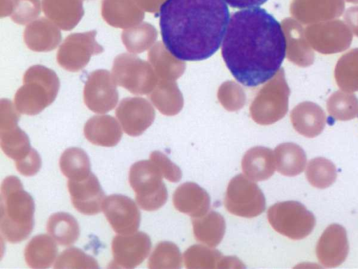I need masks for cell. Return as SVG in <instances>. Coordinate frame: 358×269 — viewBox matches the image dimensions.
<instances>
[{"mask_svg":"<svg viewBox=\"0 0 358 269\" xmlns=\"http://www.w3.org/2000/svg\"><path fill=\"white\" fill-rule=\"evenodd\" d=\"M277 170L283 174H292L295 171L296 153L287 144L280 145L275 149Z\"/></svg>","mask_w":358,"mask_h":269,"instance_id":"4dcf8cb0","label":"cell"},{"mask_svg":"<svg viewBox=\"0 0 358 269\" xmlns=\"http://www.w3.org/2000/svg\"><path fill=\"white\" fill-rule=\"evenodd\" d=\"M112 77L117 85L133 94L143 93L148 85V72L145 62L130 53H121L115 57Z\"/></svg>","mask_w":358,"mask_h":269,"instance_id":"7c38bea8","label":"cell"},{"mask_svg":"<svg viewBox=\"0 0 358 269\" xmlns=\"http://www.w3.org/2000/svg\"><path fill=\"white\" fill-rule=\"evenodd\" d=\"M115 116L124 132L129 136L136 137L151 125L155 113L144 99L129 97L120 101Z\"/></svg>","mask_w":358,"mask_h":269,"instance_id":"4fadbf2b","label":"cell"},{"mask_svg":"<svg viewBox=\"0 0 358 269\" xmlns=\"http://www.w3.org/2000/svg\"><path fill=\"white\" fill-rule=\"evenodd\" d=\"M175 208L192 218L199 217L206 214L210 206L209 194L194 182L180 184L173 194Z\"/></svg>","mask_w":358,"mask_h":269,"instance_id":"2e32d148","label":"cell"},{"mask_svg":"<svg viewBox=\"0 0 358 269\" xmlns=\"http://www.w3.org/2000/svg\"><path fill=\"white\" fill-rule=\"evenodd\" d=\"M15 163L16 170L21 174L26 177L36 174L41 169L42 165L40 155L34 149H33L27 157Z\"/></svg>","mask_w":358,"mask_h":269,"instance_id":"1f68e13d","label":"cell"},{"mask_svg":"<svg viewBox=\"0 0 358 269\" xmlns=\"http://www.w3.org/2000/svg\"><path fill=\"white\" fill-rule=\"evenodd\" d=\"M163 177L157 165L150 159L136 162L131 166L129 181L142 209L155 211L166 203L168 192Z\"/></svg>","mask_w":358,"mask_h":269,"instance_id":"5b68a950","label":"cell"},{"mask_svg":"<svg viewBox=\"0 0 358 269\" xmlns=\"http://www.w3.org/2000/svg\"><path fill=\"white\" fill-rule=\"evenodd\" d=\"M102 210L113 230L120 235L136 233L141 223V212L136 202L121 194L105 198Z\"/></svg>","mask_w":358,"mask_h":269,"instance_id":"8fae6325","label":"cell"},{"mask_svg":"<svg viewBox=\"0 0 358 269\" xmlns=\"http://www.w3.org/2000/svg\"><path fill=\"white\" fill-rule=\"evenodd\" d=\"M55 241L52 237L46 234H40L32 237L26 245L24 251V259L28 266L36 269L50 268L58 251Z\"/></svg>","mask_w":358,"mask_h":269,"instance_id":"603a6c76","label":"cell"},{"mask_svg":"<svg viewBox=\"0 0 358 269\" xmlns=\"http://www.w3.org/2000/svg\"><path fill=\"white\" fill-rule=\"evenodd\" d=\"M226 4L235 8H250L258 7L268 0H223Z\"/></svg>","mask_w":358,"mask_h":269,"instance_id":"d6a6232c","label":"cell"},{"mask_svg":"<svg viewBox=\"0 0 358 269\" xmlns=\"http://www.w3.org/2000/svg\"><path fill=\"white\" fill-rule=\"evenodd\" d=\"M180 251L171 242L164 241L158 243L151 254L148 266L151 269L180 268L182 265Z\"/></svg>","mask_w":358,"mask_h":269,"instance_id":"484cf974","label":"cell"},{"mask_svg":"<svg viewBox=\"0 0 358 269\" xmlns=\"http://www.w3.org/2000/svg\"><path fill=\"white\" fill-rule=\"evenodd\" d=\"M195 239L210 247H217L222 240L226 230L224 217L215 211L199 217L192 218Z\"/></svg>","mask_w":358,"mask_h":269,"instance_id":"7402d4cb","label":"cell"},{"mask_svg":"<svg viewBox=\"0 0 358 269\" xmlns=\"http://www.w3.org/2000/svg\"><path fill=\"white\" fill-rule=\"evenodd\" d=\"M59 86V79L52 69L40 64L31 66L15 95V106L22 114L36 115L55 101Z\"/></svg>","mask_w":358,"mask_h":269,"instance_id":"277c9868","label":"cell"},{"mask_svg":"<svg viewBox=\"0 0 358 269\" xmlns=\"http://www.w3.org/2000/svg\"><path fill=\"white\" fill-rule=\"evenodd\" d=\"M48 234L60 245L71 246L80 235V226L77 220L69 213L57 212L47 221Z\"/></svg>","mask_w":358,"mask_h":269,"instance_id":"cb8c5ba5","label":"cell"},{"mask_svg":"<svg viewBox=\"0 0 358 269\" xmlns=\"http://www.w3.org/2000/svg\"><path fill=\"white\" fill-rule=\"evenodd\" d=\"M54 268H99L97 261L77 247L64 250L55 262Z\"/></svg>","mask_w":358,"mask_h":269,"instance_id":"4316f807","label":"cell"},{"mask_svg":"<svg viewBox=\"0 0 358 269\" xmlns=\"http://www.w3.org/2000/svg\"><path fill=\"white\" fill-rule=\"evenodd\" d=\"M122 41L129 53L143 52L150 43V30L145 24L137 27L124 29L122 31Z\"/></svg>","mask_w":358,"mask_h":269,"instance_id":"83f0119b","label":"cell"},{"mask_svg":"<svg viewBox=\"0 0 358 269\" xmlns=\"http://www.w3.org/2000/svg\"><path fill=\"white\" fill-rule=\"evenodd\" d=\"M96 30L73 33L66 37L60 45L57 60L65 70L76 72L83 69L92 55L103 52L102 46L96 41Z\"/></svg>","mask_w":358,"mask_h":269,"instance_id":"ba28073f","label":"cell"},{"mask_svg":"<svg viewBox=\"0 0 358 269\" xmlns=\"http://www.w3.org/2000/svg\"><path fill=\"white\" fill-rule=\"evenodd\" d=\"M348 1H351V2H354V3H357L358 2V0H348Z\"/></svg>","mask_w":358,"mask_h":269,"instance_id":"e575fe53","label":"cell"},{"mask_svg":"<svg viewBox=\"0 0 358 269\" xmlns=\"http://www.w3.org/2000/svg\"><path fill=\"white\" fill-rule=\"evenodd\" d=\"M67 186L71 202L79 212L94 215L101 211L105 193L98 178L92 172L83 179H69Z\"/></svg>","mask_w":358,"mask_h":269,"instance_id":"5bb4252c","label":"cell"},{"mask_svg":"<svg viewBox=\"0 0 358 269\" xmlns=\"http://www.w3.org/2000/svg\"><path fill=\"white\" fill-rule=\"evenodd\" d=\"M59 163L63 174L71 180L83 179L91 173L90 158L86 152L78 147L66 149Z\"/></svg>","mask_w":358,"mask_h":269,"instance_id":"d4e9b609","label":"cell"},{"mask_svg":"<svg viewBox=\"0 0 358 269\" xmlns=\"http://www.w3.org/2000/svg\"><path fill=\"white\" fill-rule=\"evenodd\" d=\"M223 0H166L159 9L164 46L182 61H201L220 48L229 20Z\"/></svg>","mask_w":358,"mask_h":269,"instance_id":"7a4b0ae2","label":"cell"},{"mask_svg":"<svg viewBox=\"0 0 358 269\" xmlns=\"http://www.w3.org/2000/svg\"><path fill=\"white\" fill-rule=\"evenodd\" d=\"M186 268H241L243 263L236 256H224L216 249L194 244L183 254Z\"/></svg>","mask_w":358,"mask_h":269,"instance_id":"9a60e30c","label":"cell"},{"mask_svg":"<svg viewBox=\"0 0 358 269\" xmlns=\"http://www.w3.org/2000/svg\"><path fill=\"white\" fill-rule=\"evenodd\" d=\"M20 115L8 99L0 102V140L3 153L15 163L27 157L31 148L27 134L17 125Z\"/></svg>","mask_w":358,"mask_h":269,"instance_id":"52a82bcc","label":"cell"},{"mask_svg":"<svg viewBox=\"0 0 358 269\" xmlns=\"http://www.w3.org/2000/svg\"><path fill=\"white\" fill-rule=\"evenodd\" d=\"M11 20L19 25L34 21L41 13L40 0H11Z\"/></svg>","mask_w":358,"mask_h":269,"instance_id":"f1b7e54d","label":"cell"},{"mask_svg":"<svg viewBox=\"0 0 358 269\" xmlns=\"http://www.w3.org/2000/svg\"><path fill=\"white\" fill-rule=\"evenodd\" d=\"M150 159L159 167L163 177L171 182H178L182 178V171L165 154L155 151L150 154Z\"/></svg>","mask_w":358,"mask_h":269,"instance_id":"f546056e","label":"cell"},{"mask_svg":"<svg viewBox=\"0 0 358 269\" xmlns=\"http://www.w3.org/2000/svg\"><path fill=\"white\" fill-rule=\"evenodd\" d=\"M109 71L96 69L89 74L83 90L87 107L96 113L113 109L118 102V92Z\"/></svg>","mask_w":358,"mask_h":269,"instance_id":"9c48e42d","label":"cell"},{"mask_svg":"<svg viewBox=\"0 0 358 269\" xmlns=\"http://www.w3.org/2000/svg\"><path fill=\"white\" fill-rule=\"evenodd\" d=\"M12 11L11 0H1V16H6L10 15Z\"/></svg>","mask_w":358,"mask_h":269,"instance_id":"836d02e7","label":"cell"},{"mask_svg":"<svg viewBox=\"0 0 358 269\" xmlns=\"http://www.w3.org/2000/svg\"><path fill=\"white\" fill-rule=\"evenodd\" d=\"M241 167L244 174L255 181L268 179L275 171L273 151L262 146L251 148L244 154Z\"/></svg>","mask_w":358,"mask_h":269,"instance_id":"44dd1931","label":"cell"},{"mask_svg":"<svg viewBox=\"0 0 358 269\" xmlns=\"http://www.w3.org/2000/svg\"><path fill=\"white\" fill-rule=\"evenodd\" d=\"M151 247L149 235L143 232L116 235L111 244L113 260L110 267L134 268L148 257Z\"/></svg>","mask_w":358,"mask_h":269,"instance_id":"30bf717a","label":"cell"},{"mask_svg":"<svg viewBox=\"0 0 358 269\" xmlns=\"http://www.w3.org/2000/svg\"><path fill=\"white\" fill-rule=\"evenodd\" d=\"M24 41L35 52H49L55 49L62 40L58 27L51 20L40 18L31 22L25 28Z\"/></svg>","mask_w":358,"mask_h":269,"instance_id":"e0dca14e","label":"cell"},{"mask_svg":"<svg viewBox=\"0 0 358 269\" xmlns=\"http://www.w3.org/2000/svg\"><path fill=\"white\" fill-rule=\"evenodd\" d=\"M286 48L280 22L265 9L254 7L231 15L222 40V55L238 82L255 87L279 71Z\"/></svg>","mask_w":358,"mask_h":269,"instance_id":"6da1fadb","label":"cell"},{"mask_svg":"<svg viewBox=\"0 0 358 269\" xmlns=\"http://www.w3.org/2000/svg\"><path fill=\"white\" fill-rule=\"evenodd\" d=\"M0 211L2 238L13 244L26 240L34 228L35 205L15 176H8L1 183Z\"/></svg>","mask_w":358,"mask_h":269,"instance_id":"3957f363","label":"cell"},{"mask_svg":"<svg viewBox=\"0 0 358 269\" xmlns=\"http://www.w3.org/2000/svg\"><path fill=\"white\" fill-rule=\"evenodd\" d=\"M83 0H42L44 14L59 29H73L83 15Z\"/></svg>","mask_w":358,"mask_h":269,"instance_id":"ffe728a7","label":"cell"},{"mask_svg":"<svg viewBox=\"0 0 358 269\" xmlns=\"http://www.w3.org/2000/svg\"><path fill=\"white\" fill-rule=\"evenodd\" d=\"M224 204L231 214L245 218L260 215L266 209V199L255 181L239 174L229 182Z\"/></svg>","mask_w":358,"mask_h":269,"instance_id":"8992f818","label":"cell"},{"mask_svg":"<svg viewBox=\"0 0 358 269\" xmlns=\"http://www.w3.org/2000/svg\"><path fill=\"white\" fill-rule=\"evenodd\" d=\"M101 15L109 25L121 29L132 27L143 18L135 0H103Z\"/></svg>","mask_w":358,"mask_h":269,"instance_id":"d6986e66","label":"cell"},{"mask_svg":"<svg viewBox=\"0 0 358 269\" xmlns=\"http://www.w3.org/2000/svg\"><path fill=\"white\" fill-rule=\"evenodd\" d=\"M83 132L90 142L105 147L117 145L122 136L119 123L110 115L92 116L86 122Z\"/></svg>","mask_w":358,"mask_h":269,"instance_id":"ac0fdd59","label":"cell"}]
</instances>
